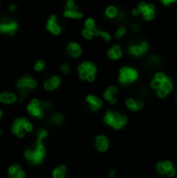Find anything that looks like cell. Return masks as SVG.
<instances>
[{
    "mask_svg": "<svg viewBox=\"0 0 177 178\" xmlns=\"http://www.w3.org/2000/svg\"><path fill=\"white\" fill-rule=\"evenodd\" d=\"M47 136V131L41 129L38 133L37 147L34 150H26L25 157L32 164H40L45 155V147L43 145V140Z\"/></svg>",
    "mask_w": 177,
    "mask_h": 178,
    "instance_id": "obj_1",
    "label": "cell"
},
{
    "mask_svg": "<svg viewBox=\"0 0 177 178\" xmlns=\"http://www.w3.org/2000/svg\"><path fill=\"white\" fill-rule=\"evenodd\" d=\"M78 76L81 80H86L89 83H93L96 78L97 67L94 63L92 62H82L78 66Z\"/></svg>",
    "mask_w": 177,
    "mask_h": 178,
    "instance_id": "obj_2",
    "label": "cell"
},
{
    "mask_svg": "<svg viewBox=\"0 0 177 178\" xmlns=\"http://www.w3.org/2000/svg\"><path fill=\"white\" fill-rule=\"evenodd\" d=\"M37 84H38L37 81H35L31 76H24V77L19 79L17 83H16V86H17V89L19 90L21 95L20 100L22 101L31 90L35 89Z\"/></svg>",
    "mask_w": 177,
    "mask_h": 178,
    "instance_id": "obj_3",
    "label": "cell"
},
{
    "mask_svg": "<svg viewBox=\"0 0 177 178\" xmlns=\"http://www.w3.org/2000/svg\"><path fill=\"white\" fill-rule=\"evenodd\" d=\"M19 28L18 22L13 18L3 17L0 19V34L13 37L17 34Z\"/></svg>",
    "mask_w": 177,
    "mask_h": 178,
    "instance_id": "obj_4",
    "label": "cell"
},
{
    "mask_svg": "<svg viewBox=\"0 0 177 178\" xmlns=\"http://www.w3.org/2000/svg\"><path fill=\"white\" fill-rule=\"evenodd\" d=\"M62 15L65 18L71 19V20H80L83 17V14L76 4L75 0H67L64 10H62Z\"/></svg>",
    "mask_w": 177,
    "mask_h": 178,
    "instance_id": "obj_5",
    "label": "cell"
},
{
    "mask_svg": "<svg viewBox=\"0 0 177 178\" xmlns=\"http://www.w3.org/2000/svg\"><path fill=\"white\" fill-rule=\"evenodd\" d=\"M104 123L107 125L111 126L115 129H120L126 124L127 119L125 116H122L118 113H111V111H107L104 116Z\"/></svg>",
    "mask_w": 177,
    "mask_h": 178,
    "instance_id": "obj_6",
    "label": "cell"
},
{
    "mask_svg": "<svg viewBox=\"0 0 177 178\" xmlns=\"http://www.w3.org/2000/svg\"><path fill=\"white\" fill-rule=\"evenodd\" d=\"M12 130L17 136L22 138V136H25L26 132H30L32 130V124L24 118H20V119L16 120L15 123L13 124Z\"/></svg>",
    "mask_w": 177,
    "mask_h": 178,
    "instance_id": "obj_7",
    "label": "cell"
},
{
    "mask_svg": "<svg viewBox=\"0 0 177 178\" xmlns=\"http://www.w3.org/2000/svg\"><path fill=\"white\" fill-rule=\"evenodd\" d=\"M138 78V72L133 68L123 67L119 71V81L121 84H129Z\"/></svg>",
    "mask_w": 177,
    "mask_h": 178,
    "instance_id": "obj_8",
    "label": "cell"
},
{
    "mask_svg": "<svg viewBox=\"0 0 177 178\" xmlns=\"http://www.w3.org/2000/svg\"><path fill=\"white\" fill-rule=\"evenodd\" d=\"M46 30L50 32L54 37H58V35L62 34V27L61 24H59L58 18L55 14H52V15L49 16L48 20L46 22Z\"/></svg>",
    "mask_w": 177,
    "mask_h": 178,
    "instance_id": "obj_9",
    "label": "cell"
},
{
    "mask_svg": "<svg viewBox=\"0 0 177 178\" xmlns=\"http://www.w3.org/2000/svg\"><path fill=\"white\" fill-rule=\"evenodd\" d=\"M27 111L32 117L42 119L44 117V111L41 108V102L38 99H32L28 105H27Z\"/></svg>",
    "mask_w": 177,
    "mask_h": 178,
    "instance_id": "obj_10",
    "label": "cell"
},
{
    "mask_svg": "<svg viewBox=\"0 0 177 178\" xmlns=\"http://www.w3.org/2000/svg\"><path fill=\"white\" fill-rule=\"evenodd\" d=\"M66 51L68 53V55L72 59H78V57L81 56L82 54V48L79 45V43L77 42H69L67 44V47H66Z\"/></svg>",
    "mask_w": 177,
    "mask_h": 178,
    "instance_id": "obj_11",
    "label": "cell"
},
{
    "mask_svg": "<svg viewBox=\"0 0 177 178\" xmlns=\"http://www.w3.org/2000/svg\"><path fill=\"white\" fill-rule=\"evenodd\" d=\"M138 9L140 10V13L143 15V17L145 20H152L155 16L154 12V6L152 4H147L145 2H141L138 5Z\"/></svg>",
    "mask_w": 177,
    "mask_h": 178,
    "instance_id": "obj_12",
    "label": "cell"
},
{
    "mask_svg": "<svg viewBox=\"0 0 177 178\" xmlns=\"http://www.w3.org/2000/svg\"><path fill=\"white\" fill-rule=\"evenodd\" d=\"M157 171L159 174H166L169 177H172L175 175V170L170 161H164V163L157 164Z\"/></svg>",
    "mask_w": 177,
    "mask_h": 178,
    "instance_id": "obj_13",
    "label": "cell"
},
{
    "mask_svg": "<svg viewBox=\"0 0 177 178\" xmlns=\"http://www.w3.org/2000/svg\"><path fill=\"white\" fill-rule=\"evenodd\" d=\"M147 50H148V44L146 42H141L138 45H130L128 47V52L135 56H140Z\"/></svg>",
    "mask_w": 177,
    "mask_h": 178,
    "instance_id": "obj_14",
    "label": "cell"
},
{
    "mask_svg": "<svg viewBox=\"0 0 177 178\" xmlns=\"http://www.w3.org/2000/svg\"><path fill=\"white\" fill-rule=\"evenodd\" d=\"M61 86V78L58 75H53L48 79H46L44 83V89L46 91H54Z\"/></svg>",
    "mask_w": 177,
    "mask_h": 178,
    "instance_id": "obj_15",
    "label": "cell"
},
{
    "mask_svg": "<svg viewBox=\"0 0 177 178\" xmlns=\"http://www.w3.org/2000/svg\"><path fill=\"white\" fill-rule=\"evenodd\" d=\"M117 93H118L117 87H115V86L108 87L104 91V93H103V97H104V99L106 101H108V102L111 103V104H115L117 101V99H116Z\"/></svg>",
    "mask_w": 177,
    "mask_h": 178,
    "instance_id": "obj_16",
    "label": "cell"
},
{
    "mask_svg": "<svg viewBox=\"0 0 177 178\" xmlns=\"http://www.w3.org/2000/svg\"><path fill=\"white\" fill-rule=\"evenodd\" d=\"M108 139L105 136H98L95 139V146L99 152H105L108 149Z\"/></svg>",
    "mask_w": 177,
    "mask_h": 178,
    "instance_id": "obj_17",
    "label": "cell"
},
{
    "mask_svg": "<svg viewBox=\"0 0 177 178\" xmlns=\"http://www.w3.org/2000/svg\"><path fill=\"white\" fill-rule=\"evenodd\" d=\"M86 102H88L90 108H91L93 111H99L100 107L102 106L101 99H99V98L95 95H89L88 97H86Z\"/></svg>",
    "mask_w": 177,
    "mask_h": 178,
    "instance_id": "obj_18",
    "label": "cell"
},
{
    "mask_svg": "<svg viewBox=\"0 0 177 178\" xmlns=\"http://www.w3.org/2000/svg\"><path fill=\"white\" fill-rule=\"evenodd\" d=\"M17 101V96L10 92H3L0 94V102L4 104H13Z\"/></svg>",
    "mask_w": 177,
    "mask_h": 178,
    "instance_id": "obj_19",
    "label": "cell"
},
{
    "mask_svg": "<svg viewBox=\"0 0 177 178\" xmlns=\"http://www.w3.org/2000/svg\"><path fill=\"white\" fill-rule=\"evenodd\" d=\"M107 56L110 59L113 61H117V59H121L122 56V49L119 45H114L113 47L108 49L107 51Z\"/></svg>",
    "mask_w": 177,
    "mask_h": 178,
    "instance_id": "obj_20",
    "label": "cell"
},
{
    "mask_svg": "<svg viewBox=\"0 0 177 178\" xmlns=\"http://www.w3.org/2000/svg\"><path fill=\"white\" fill-rule=\"evenodd\" d=\"M92 32H93L94 37H101L105 42H111V37L110 32H107L105 30H101V29L97 28V27H94V28L92 29Z\"/></svg>",
    "mask_w": 177,
    "mask_h": 178,
    "instance_id": "obj_21",
    "label": "cell"
},
{
    "mask_svg": "<svg viewBox=\"0 0 177 178\" xmlns=\"http://www.w3.org/2000/svg\"><path fill=\"white\" fill-rule=\"evenodd\" d=\"M126 106L129 109H131V111H139V109H141L142 107H143V103L140 102V101H135V99L129 98V99L126 100Z\"/></svg>",
    "mask_w": 177,
    "mask_h": 178,
    "instance_id": "obj_22",
    "label": "cell"
},
{
    "mask_svg": "<svg viewBox=\"0 0 177 178\" xmlns=\"http://www.w3.org/2000/svg\"><path fill=\"white\" fill-rule=\"evenodd\" d=\"M66 172H67L66 166L61 165V166L56 167V168L53 170V172H52V177H53V178H65Z\"/></svg>",
    "mask_w": 177,
    "mask_h": 178,
    "instance_id": "obj_23",
    "label": "cell"
},
{
    "mask_svg": "<svg viewBox=\"0 0 177 178\" xmlns=\"http://www.w3.org/2000/svg\"><path fill=\"white\" fill-rule=\"evenodd\" d=\"M104 15L108 19H116L117 15H118V9L114 5H108L104 10Z\"/></svg>",
    "mask_w": 177,
    "mask_h": 178,
    "instance_id": "obj_24",
    "label": "cell"
},
{
    "mask_svg": "<svg viewBox=\"0 0 177 178\" xmlns=\"http://www.w3.org/2000/svg\"><path fill=\"white\" fill-rule=\"evenodd\" d=\"M83 25H84V28L86 29H90V30H92L94 27H96V21H95V19L89 17L84 20Z\"/></svg>",
    "mask_w": 177,
    "mask_h": 178,
    "instance_id": "obj_25",
    "label": "cell"
},
{
    "mask_svg": "<svg viewBox=\"0 0 177 178\" xmlns=\"http://www.w3.org/2000/svg\"><path fill=\"white\" fill-rule=\"evenodd\" d=\"M160 89L162 90H164L165 92H171L172 91V89H173V87H172V83H171V80L169 78L166 79L165 81H163L162 83V86H160Z\"/></svg>",
    "mask_w": 177,
    "mask_h": 178,
    "instance_id": "obj_26",
    "label": "cell"
},
{
    "mask_svg": "<svg viewBox=\"0 0 177 178\" xmlns=\"http://www.w3.org/2000/svg\"><path fill=\"white\" fill-rule=\"evenodd\" d=\"M64 122V117L61 114H55L51 117V123L54 125H61Z\"/></svg>",
    "mask_w": 177,
    "mask_h": 178,
    "instance_id": "obj_27",
    "label": "cell"
},
{
    "mask_svg": "<svg viewBox=\"0 0 177 178\" xmlns=\"http://www.w3.org/2000/svg\"><path fill=\"white\" fill-rule=\"evenodd\" d=\"M34 68L37 72H41V71H43L46 68V62L44 59H38V61L35 62Z\"/></svg>",
    "mask_w": 177,
    "mask_h": 178,
    "instance_id": "obj_28",
    "label": "cell"
},
{
    "mask_svg": "<svg viewBox=\"0 0 177 178\" xmlns=\"http://www.w3.org/2000/svg\"><path fill=\"white\" fill-rule=\"evenodd\" d=\"M81 35H82L83 39H86V41H91L94 38L92 30H90V29H86V28H83L82 30H81Z\"/></svg>",
    "mask_w": 177,
    "mask_h": 178,
    "instance_id": "obj_29",
    "label": "cell"
},
{
    "mask_svg": "<svg viewBox=\"0 0 177 178\" xmlns=\"http://www.w3.org/2000/svg\"><path fill=\"white\" fill-rule=\"evenodd\" d=\"M127 18V14L124 12V10H118V15H117L116 17V21L118 22V23H123V22L126 20Z\"/></svg>",
    "mask_w": 177,
    "mask_h": 178,
    "instance_id": "obj_30",
    "label": "cell"
},
{
    "mask_svg": "<svg viewBox=\"0 0 177 178\" xmlns=\"http://www.w3.org/2000/svg\"><path fill=\"white\" fill-rule=\"evenodd\" d=\"M126 34V28L124 26H120L118 29H117L116 34H115V37L116 39H122V37Z\"/></svg>",
    "mask_w": 177,
    "mask_h": 178,
    "instance_id": "obj_31",
    "label": "cell"
},
{
    "mask_svg": "<svg viewBox=\"0 0 177 178\" xmlns=\"http://www.w3.org/2000/svg\"><path fill=\"white\" fill-rule=\"evenodd\" d=\"M20 170H21V167L19 165H13L12 167H10V169H9V175L10 176H13L14 174L18 173Z\"/></svg>",
    "mask_w": 177,
    "mask_h": 178,
    "instance_id": "obj_32",
    "label": "cell"
},
{
    "mask_svg": "<svg viewBox=\"0 0 177 178\" xmlns=\"http://www.w3.org/2000/svg\"><path fill=\"white\" fill-rule=\"evenodd\" d=\"M59 69H61V72L62 74H68V73H70V66L69 65H67V64H62L61 65V67H59Z\"/></svg>",
    "mask_w": 177,
    "mask_h": 178,
    "instance_id": "obj_33",
    "label": "cell"
},
{
    "mask_svg": "<svg viewBox=\"0 0 177 178\" xmlns=\"http://www.w3.org/2000/svg\"><path fill=\"white\" fill-rule=\"evenodd\" d=\"M160 86H162V83L160 81H159L157 79H153V80L151 81V87H152V89H155L157 91L159 89H160Z\"/></svg>",
    "mask_w": 177,
    "mask_h": 178,
    "instance_id": "obj_34",
    "label": "cell"
},
{
    "mask_svg": "<svg viewBox=\"0 0 177 178\" xmlns=\"http://www.w3.org/2000/svg\"><path fill=\"white\" fill-rule=\"evenodd\" d=\"M155 79H157L159 81H160V83H163V81H165L166 79H167V77H166V75L165 74H163V73H157L156 75H155Z\"/></svg>",
    "mask_w": 177,
    "mask_h": 178,
    "instance_id": "obj_35",
    "label": "cell"
},
{
    "mask_svg": "<svg viewBox=\"0 0 177 178\" xmlns=\"http://www.w3.org/2000/svg\"><path fill=\"white\" fill-rule=\"evenodd\" d=\"M24 177H25V173H24L22 170H20L18 173L14 174L13 176H10V178H24Z\"/></svg>",
    "mask_w": 177,
    "mask_h": 178,
    "instance_id": "obj_36",
    "label": "cell"
},
{
    "mask_svg": "<svg viewBox=\"0 0 177 178\" xmlns=\"http://www.w3.org/2000/svg\"><path fill=\"white\" fill-rule=\"evenodd\" d=\"M17 10H18L17 4L10 3V4L9 5V12H10V13H15V12H17Z\"/></svg>",
    "mask_w": 177,
    "mask_h": 178,
    "instance_id": "obj_37",
    "label": "cell"
},
{
    "mask_svg": "<svg viewBox=\"0 0 177 178\" xmlns=\"http://www.w3.org/2000/svg\"><path fill=\"white\" fill-rule=\"evenodd\" d=\"M167 94L168 93L167 92H165L164 90H162V89H159V90H157V95L159 96V97H166V96H167Z\"/></svg>",
    "mask_w": 177,
    "mask_h": 178,
    "instance_id": "obj_38",
    "label": "cell"
},
{
    "mask_svg": "<svg viewBox=\"0 0 177 178\" xmlns=\"http://www.w3.org/2000/svg\"><path fill=\"white\" fill-rule=\"evenodd\" d=\"M160 1L163 2L165 5H170L171 3H173V2H175L176 0H160Z\"/></svg>",
    "mask_w": 177,
    "mask_h": 178,
    "instance_id": "obj_39",
    "label": "cell"
},
{
    "mask_svg": "<svg viewBox=\"0 0 177 178\" xmlns=\"http://www.w3.org/2000/svg\"><path fill=\"white\" fill-rule=\"evenodd\" d=\"M131 14H132V16H135V17H137V16H139L140 15V10H139V9L138 7H135V10H132V12H131Z\"/></svg>",
    "mask_w": 177,
    "mask_h": 178,
    "instance_id": "obj_40",
    "label": "cell"
},
{
    "mask_svg": "<svg viewBox=\"0 0 177 178\" xmlns=\"http://www.w3.org/2000/svg\"><path fill=\"white\" fill-rule=\"evenodd\" d=\"M115 174H116V171H115V170H111V173H110V177H111V178H113L114 176H115Z\"/></svg>",
    "mask_w": 177,
    "mask_h": 178,
    "instance_id": "obj_41",
    "label": "cell"
},
{
    "mask_svg": "<svg viewBox=\"0 0 177 178\" xmlns=\"http://www.w3.org/2000/svg\"><path fill=\"white\" fill-rule=\"evenodd\" d=\"M1 117H2V111H1V109H0V119H1Z\"/></svg>",
    "mask_w": 177,
    "mask_h": 178,
    "instance_id": "obj_42",
    "label": "cell"
},
{
    "mask_svg": "<svg viewBox=\"0 0 177 178\" xmlns=\"http://www.w3.org/2000/svg\"><path fill=\"white\" fill-rule=\"evenodd\" d=\"M0 133H1V131H0Z\"/></svg>",
    "mask_w": 177,
    "mask_h": 178,
    "instance_id": "obj_43",
    "label": "cell"
}]
</instances>
